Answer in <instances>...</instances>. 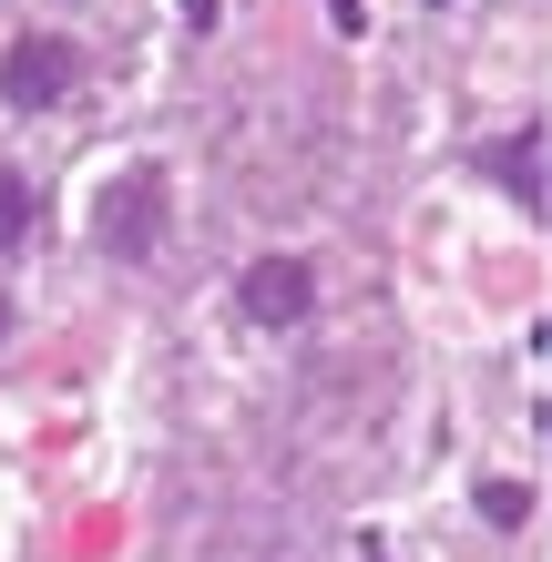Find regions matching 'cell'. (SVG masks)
Segmentation results:
<instances>
[{"label":"cell","instance_id":"6da1fadb","mask_svg":"<svg viewBox=\"0 0 552 562\" xmlns=\"http://www.w3.org/2000/svg\"><path fill=\"white\" fill-rule=\"evenodd\" d=\"M165 175L154 164H134V175H113L103 184V205H92V236H103L113 267H154V246H165Z\"/></svg>","mask_w":552,"mask_h":562},{"label":"cell","instance_id":"7a4b0ae2","mask_svg":"<svg viewBox=\"0 0 552 562\" xmlns=\"http://www.w3.org/2000/svg\"><path fill=\"white\" fill-rule=\"evenodd\" d=\"M72 92H82V52L61 42V31H21V42L0 52V103L52 113V103H72Z\"/></svg>","mask_w":552,"mask_h":562},{"label":"cell","instance_id":"3957f363","mask_svg":"<svg viewBox=\"0 0 552 562\" xmlns=\"http://www.w3.org/2000/svg\"><path fill=\"white\" fill-rule=\"evenodd\" d=\"M236 317L246 327H307L317 317V267L307 256H256V267H236Z\"/></svg>","mask_w":552,"mask_h":562},{"label":"cell","instance_id":"277c9868","mask_svg":"<svg viewBox=\"0 0 552 562\" xmlns=\"http://www.w3.org/2000/svg\"><path fill=\"white\" fill-rule=\"evenodd\" d=\"M492 184L511 194V205H532V215H542V134H511V144L492 154Z\"/></svg>","mask_w":552,"mask_h":562},{"label":"cell","instance_id":"5b68a950","mask_svg":"<svg viewBox=\"0 0 552 562\" xmlns=\"http://www.w3.org/2000/svg\"><path fill=\"white\" fill-rule=\"evenodd\" d=\"M481 521H502V532H522V521H532V491H522V481H481Z\"/></svg>","mask_w":552,"mask_h":562},{"label":"cell","instance_id":"8992f818","mask_svg":"<svg viewBox=\"0 0 552 562\" xmlns=\"http://www.w3.org/2000/svg\"><path fill=\"white\" fill-rule=\"evenodd\" d=\"M21 236H31V184L0 164V246H21Z\"/></svg>","mask_w":552,"mask_h":562},{"label":"cell","instance_id":"52a82bcc","mask_svg":"<svg viewBox=\"0 0 552 562\" xmlns=\"http://www.w3.org/2000/svg\"><path fill=\"white\" fill-rule=\"evenodd\" d=\"M184 21H194V31H205V21H215V0H184Z\"/></svg>","mask_w":552,"mask_h":562},{"label":"cell","instance_id":"ba28073f","mask_svg":"<svg viewBox=\"0 0 552 562\" xmlns=\"http://www.w3.org/2000/svg\"><path fill=\"white\" fill-rule=\"evenodd\" d=\"M0 338H11V307H0Z\"/></svg>","mask_w":552,"mask_h":562}]
</instances>
